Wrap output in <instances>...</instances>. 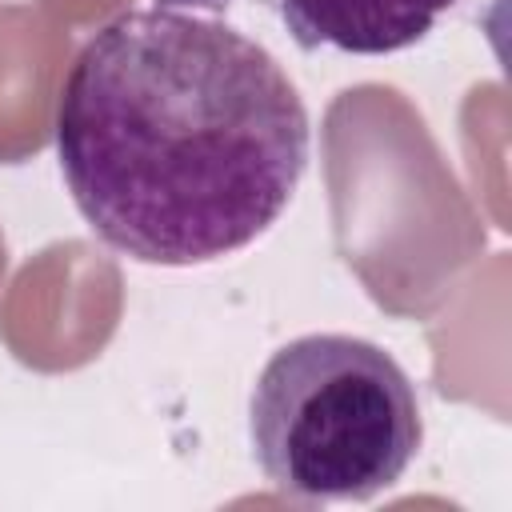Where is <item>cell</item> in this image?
<instances>
[{
  "label": "cell",
  "mask_w": 512,
  "mask_h": 512,
  "mask_svg": "<svg viewBox=\"0 0 512 512\" xmlns=\"http://www.w3.org/2000/svg\"><path fill=\"white\" fill-rule=\"evenodd\" d=\"M56 152L104 244L184 268L276 224L308 168V112L264 44L152 4L112 16L72 60Z\"/></svg>",
  "instance_id": "6da1fadb"
},
{
  "label": "cell",
  "mask_w": 512,
  "mask_h": 512,
  "mask_svg": "<svg viewBox=\"0 0 512 512\" xmlns=\"http://www.w3.org/2000/svg\"><path fill=\"white\" fill-rule=\"evenodd\" d=\"M248 428L264 476L312 504L380 496L424 440L408 372L380 344L340 332H312L272 352L252 388Z\"/></svg>",
  "instance_id": "7a4b0ae2"
},
{
  "label": "cell",
  "mask_w": 512,
  "mask_h": 512,
  "mask_svg": "<svg viewBox=\"0 0 512 512\" xmlns=\"http://www.w3.org/2000/svg\"><path fill=\"white\" fill-rule=\"evenodd\" d=\"M304 48L332 44L356 56L400 52L432 32L456 0H280Z\"/></svg>",
  "instance_id": "3957f363"
}]
</instances>
